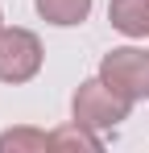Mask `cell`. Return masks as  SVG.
Listing matches in <instances>:
<instances>
[{
    "mask_svg": "<svg viewBox=\"0 0 149 153\" xmlns=\"http://www.w3.org/2000/svg\"><path fill=\"white\" fill-rule=\"evenodd\" d=\"M128 112H133V103L124 100V95H116L99 75L87 79V83H79L74 95H71V120L95 128V132H108V128L124 124Z\"/></svg>",
    "mask_w": 149,
    "mask_h": 153,
    "instance_id": "1",
    "label": "cell"
},
{
    "mask_svg": "<svg viewBox=\"0 0 149 153\" xmlns=\"http://www.w3.org/2000/svg\"><path fill=\"white\" fill-rule=\"evenodd\" d=\"M99 79L124 95L128 103L137 100H149V50L141 46H116L99 58Z\"/></svg>",
    "mask_w": 149,
    "mask_h": 153,
    "instance_id": "2",
    "label": "cell"
},
{
    "mask_svg": "<svg viewBox=\"0 0 149 153\" xmlns=\"http://www.w3.org/2000/svg\"><path fill=\"white\" fill-rule=\"evenodd\" d=\"M42 37L33 29H21V25H4L0 29V83H29V79L42 71Z\"/></svg>",
    "mask_w": 149,
    "mask_h": 153,
    "instance_id": "3",
    "label": "cell"
},
{
    "mask_svg": "<svg viewBox=\"0 0 149 153\" xmlns=\"http://www.w3.org/2000/svg\"><path fill=\"white\" fill-rule=\"evenodd\" d=\"M108 21L124 37H149V0H108Z\"/></svg>",
    "mask_w": 149,
    "mask_h": 153,
    "instance_id": "4",
    "label": "cell"
},
{
    "mask_svg": "<svg viewBox=\"0 0 149 153\" xmlns=\"http://www.w3.org/2000/svg\"><path fill=\"white\" fill-rule=\"evenodd\" d=\"M33 8L46 25H58V29H74L91 17V0H33Z\"/></svg>",
    "mask_w": 149,
    "mask_h": 153,
    "instance_id": "5",
    "label": "cell"
},
{
    "mask_svg": "<svg viewBox=\"0 0 149 153\" xmlns=\"http://www.w3.org/2000/svg\"><path fill=\"white\" fill-rule=\"evenodd\" d=\"M50 149H104V137H99L95 128L71 120V124H62V128L50 132Z\"/></svg>",
    "mask_w": 149,
    "mask_h": 153,
    "instance_id": "6",
    "label": "cell"
},
{
    "mask_svg": "<svg viewBox=\"0 0 149 153\" xmlns=\"http://www.w3.org/2000/svg\"><path fill=\"white\" fill-rule=\"evenodd\" d=\"M50 149V132L42 128H8V132H0V153H46Z\"/></svg>",
    "mask_w": 149,
    "mask_h": 153,
    "instance_id": "7",
    "label": "cell"
},
{
    "mask_svg": "<svg viewBox=\"0 0 149 153\" xmlns=\"http://www.w3.org/2000/svg\"><path fill=\"white\" fill-rule=\"evenodd\" d=\"M0 29H4V13H0Z\"/></svg>",
    "mask_w": 149,
    "mask_h": 153,
    "instance_id": "8",
    "label": "cell"
}]
</instances>
